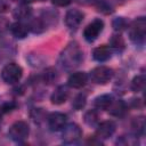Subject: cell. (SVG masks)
I'll list each match as a JSON object with an SVG mask.
<instances>
[{
	"instance_id": "obj_7",
	"label": "cell",
	"mask_w": 146,
	"mask_h": 146,
	"mask_svg": "<svg viewBox=\"0 0 146 146\" xmlns=\"http://www.w3.org/2000/svg\"><path fill=\"white\" fill-rule=\"evenodd\" d=\"M103 27H104V22L100 18H95L91 23H89L84 27V30H83V38L88 42H94L98 38L100 32L103 31Z\"/></svg>"
},
{
	"instance_id": "obj_26",
	"label": "cell",
	"mask_w": 146,
	"mask_h": 146,
	"mask_svg": "<svg viewBox=\"0 0 146 146\" xmlns=\"http://www.w3.org/2000/svg\"><path fill=\"white\" fill-rule=\"evenodd\" d=\"M17 107V104L15 102H8V103H5L0 106V115H3V114H7L11 111H14L15 108Z\"/></svg>"
},
{
	"instance_id": "obj_21",
	"label": "cell",
	"mask_w": 146,
	"mask_h": 146,
	"mask_svg": "<svg viewBox=\"0 0 146 146\" xmlns=\"http://www.w3.org/2000/svg\"><path fill=\"white\" fill-rule=\"evenodd\" d=\"M132 128L136 135H143L145 131V119L144 116H137L132 120Z\"/></svg>"
},
{
	"instance_id": "obj_4",
	"label": "cell",
	"mask_w": 146,
	"mask_h": 146,
	"mask_svg": "<svg viewBox=\"0 0 146 146\" xmlns=\"http://www.w3.org/2000/svg\"><path fill=\"white\" fill-rule=\"evenodd\" d=\"M29 133H30L29 124L24 121H17V122L13 123L8 131L10 139L14 141H17V143L25 140L29 137Z\"/></svg>"
},
{
	"instance_id": "obj_19",
	"label": "cell",
	"mask_w": 146,
	"mask_h": 146,
	"mask_svg": "<svg viewBox=\"0 0 146 146\" xmlns=\"http://www.w3.org/2000/svg\"><path fill=\"white\" fill-rule=\"evenodd\" d=\"M110 44H111V47H113L115 50H119V51L123 50L124 47H125L124 39L122 38L121 34H114V35H112V38L110 40Z\"/></svg>"
},
{
	"instance_id": "obj_5",
	"label": "cell",
	"mask_w": 146,
	"mask_h": 146,
	"mask_svg": "<svg viewBox=\"0 0 146 146\" xmlns=\"http://www.w3.org/2000/svg\"><path fill=\"white\" fill-rule=\"evenodd\" d=\"M112 78H113V70L104 65L97 66L92 68L90 72L91 81L97 84H106L112 80Z\"/></svg>"
},
{
	"instance_id": "obj_3",
	"label": "cell",
	"mask_w": 146,
	"mask_h": 146,
	"mask_svg": "<svg viewBox=\"0 0 146 146\" xmlns=\"http://www.w3.org/2000/svg\"><path fill=\"white\" fill-rule=\"evenodd\" d=\"M23 75L22 67L16 63H9L3 66L1 70V78L3 82L7 84H15L17 83Z\"/></svg>"
},
{
	"instance_id": "obj_32",
	"label": "cell",
	"mask_w": 146,
	"mask_h": 146,
	"mask_svg": "<svg viewBox=\"0 0 146 146\" xmlns=\"http://www.w3.org/2000/svg\"><path fill=\"white\" fill-rule=\"evenodd\" d=\"M105 0H89V2L90 3H92V5H96V6H99L100 3H103Z\"/></svg>"
},
{
	"instance_id": "obj_33",
	"label": "cell",
	"mask_w": 146,
	"mask_h": 146,
	"mask_svg": "<svg viewBox=\"0 0 146 146\" xmlns=\"http://www.w3.org/2000/svg\"><path fill=\"white\" fill-rule=\"evenodd\" d=\"M40 1H44V0H40Z\"/></svg>"
},
{
	"instance_id": "obj_1",
	"label": "cell",
	"mask_w": 146,
	"mask_h": 146,
	"mask_svg": "<svg viewBox=\"0 0 146 146\" xmlns=\"http://www.w3.org/2000/svg\"><path fill=\"white\" fill-rule=\"evenodd\" d=\"M83 60V52L78 43H70L60 54L59 62L65 70H73L78 67Z\"/></svg>"
},
{
	"instance_id": "obj_2",
	"label": "cell",
	"mask_w": 146,
	"mask_h": 146,
	"mask_svg": "<svg viewBox=\"0 0 146 146\" xmlns=\"http://www.w3.org/2000/svg\"><path fill=\"white\" fill-rule=\"evenodd\" d=\"M130 40L136 44H143L146 36V19L145 17H138L131 24L129 31Z\"/></svg>"
},
{
	"instance_id": "obj_14",
	"label": "cell",
	"mask_w": 146,
	"mask_h": 146,
	"mask_svg": "<svg viewBox=\"0 0 146 146\" xmlns=\"http://www.w3.org/2000/svg\"><path fill=\"white\" fill-rule=\"evenodd\" d=\"M9 29H10L11 34L17 39H24L29 33V27L21 22H16L11 24Z\"/></svg>"
},
{
	"instance_id": "obj_23",
	"label": "cell",
	"mask_w": 146,
	"mask_h": 146,
	"mask_svg": "<svg viewBox=\"0 0 146 146\" xmlns=\"http://www.w3.org/2000/svg\"><path fill=\"white\" fill-rule=\"evenodd\" d=\"M83 120L88 125H95L98 122V114L95 110H90V111L86 112Z\"/></svg>"
},
{
	"instance_id": "obj_6",
	"label": "cell",
	"mask_w": 146,
	"mask_h": 146,
	"mask_svg": "<svg viewBox=\"0 0 146 146\" xmlns=\"http://www.w3.org/2000/svg\"><path fill=\"white\" fill-rule=\"evenodd\" d=\"M62 139L65 144L76 143L82 137V130L76 123H68L62 129Z\"/></svg>"
},
{
	"instance_id": "obj_18",
	"label": "cell",
	"mask_w": 146,
	"mask_h": 146,
	"mask_svg": "<svg viewBox=\"0 0 146 146\" xmlns=\"http://www.w3.org/2000/svg\"><path fill=\"white\" fill-rule=\"evenodd\" d=\"M14 16L17 18V19H25V18H29L32 14V9L30 7H27L26 5H23L21 7H17L15 10H14Z\"/></svg>"
},
{
	"instance_id": "obj_24",
	"label": "cell",
	"mask_w": 146,
	"mask_h": 146,
	"mask_svg": "<svg viewBox=\"0 0 146 146\" xmlns=\"http://www.w3.org/2000/svg\"><path fill=\"white\" fill-rule=\"evenodd\" d=\"M112 26L115 31H123L128 27V22L124 17H115L112 22Z\"/></svg>"
},
{
	"instance_id": "obj_25",
	"label": "cell",
	"mask_w": 146,
	"mask_h": 146,
	"mask_svg": "<svg viewBox=\"0 0 146 146\" xmlns=\"http://www.w3.org/2000/svg\"><path fill=\"white\" fill-rule=\"evenodd\" d=\"M56 79H57V72H56L55 68L49 67V68H47V70L43 72V81H44L46 83L50 84V83H52Z\"/></svg>"
},
{
	"instance_id": "obj_12",
	"label": "cell",
	"mask_w": 146,
	"mask_h": 146,
	"mask_svg": "<svg viewBox=\"0 0 146 146\" xmlns=\"http://www.w3.org/2000/svg\"><path fill=\"white\" fill-rule=\"evenodd\" d=\"M87 82V74L84 72H74L67 79V84L71 88L79 89L82 88Z\"/></svg>"
},
{
	"instance_id": "obj_28",
	"label": "cell",
	"mask_w": 146,
	"mask_h": 146,
	"mask_svg": "<svg viewBox=\"0 0 146 146\" xmlns=\"http://www.w3.org/2000/svg\"><path fill=\"white\" fill-rule=\"evenodd\" d=\"M10 27L9 21L6 17H0V34L6 33Z\"/></svg>"
},
{
	"instance_id": "obj_27",
	"label": "cell",
	"mask_w": 146,
	"mask_h": 146,
	"mask_svg": "<svg viewBox=\"0 0 146 146\" xmlns=\"http://www.w3.org/2000/svg\"><path fill=\"white\" fill-rule=\"evenodd\" d=\"M138 143L137 138L136 137H125V136H122L119 140H117V144H122V145H136Z\"/></svg>"
},
{
	"instance_id": "obj_31",
	"label": "cell",
	"mask_w": 146,
	"mask_h": 146,
	"mask_svg": "<svg viewBox=\"0 0 146 146\" xmlns=\"http://www.w3.org/2000/svg\"><path fill=\"white\" fill-rule=\"evenodd\" d=\"M15 1L18 2V3H21V5H29V3L34 2L35 0H15Z\"/></svg>"
},
{
	"instance_id": "obj_29",
	"label": "cell",
	"mask_w": 146,
	"mask_h": 146,
	"mask_svg": "<svg viewBox=\"0 0 146 146\" xmlns=\"http://www.w3.org/2000/svg\"><path fill=\"white\" fill-rule=\"evenodd\" d=\"M10 8V3L8 0H0V13H6Z\"/></svg>"
},
{
	"instance_id": "obj_11",
	"label": "cell",
	"mask_w": 146,
	"mask_h": 146,
	"mask_svg": "<svg viewBox=\"0 0 146 146\" xmlns=\"http://www.w3.org/2000/svg\"><path fill=\"white\" fill-rule=\"evenodd\" d=\"M68 98V89L66 86H58L55 91L52 92L51 97H50V100L52 104L55 105H60V104H64Z\"/></svg>"
},
{
	"instance_id": "obj_10",
	"label": "cell",
	"mask_w": 146,
	"mask_h": 146,
	"mask_svg": "<svg viewBox=\"0 0 146 146\" xmlns=\"http://www.w3.org/2000/svg\"><path fill=\"white\" fill-rule=\"evenodd\" d=\"M115 129H116V125L113 121L111 120L103 121L98 124L96 129V137L99 139H107L114 133Z\"/></svg>"
},
{
	"instance_id": "obj_17",
	"label": "cell",
	"mask_w": 146,
	"mask_h": 146,
	"mask_svg": "<svg viewBox=\"0 0 146 146\" xmlns=\"http://www.w3.org/2000/svg\"><path fill=\"white\" fill-rule=\"evenodd\" d=\"M145 83H146V79L144 74H139L137 76H135L131 81V90L135 92H140L145 89Z\"/></svg>"
},
{
	"instance_id": "obj_13",
	"label": "cell",
	"mask_w": 146,
	"mask_h": 146,
	"mask_svg": "<svg viewBox=\"0 0 146 146\" xmlns=\"http://www.w3.org/2000/svg\"><path fill=\"white\" fill-rule=\"evenodd\" d=\"M92 57L97 62H106L107 59L111 58V49L106 44H102L97 48L94 49L92 51Z\"/></svg>"
},
{
	"instance_id": "obj_16",
	"label": "cell",
	"mask_w": 146,
	"mask_h": 146,
	"mask_svg": "<svg viewBox=\"0 0 146 146\" xmlns=\"http://www.w3.org/2000/svg\"><path fill=\"white\" fill-rule=\"evenodd\" d=\"M125 104L122 100H117V102H112V104L110 105V107L107 108L110 114L114 115V116H121L124 112H125Z\"/></svg>"
},
{
	"instance_id": "obj_20",
	"label": "cell",
	"mask_w": 146,
	"mask_h": 146,
	"mask_svg": "<svg viewBox=\"0 0 146 146\" xmlns=\"http://www.w3.org/2000/svg\"><path fill=\"white\" fill-rule=\"evenodd\" d=\"M30 30L33 32V33H41L44 31L46 29V24L43 22V19L41 18H34L30 22V25H29Z\"/></svg>"
},
{
	"instance_id": "obj_8",
	"label": "cell",
	"mask_w": 146,
	"mask_h": 146,
	"mask_svg": "<svg viewBox=\"0 0 146 146\" xmlns=\"http://www.w3.org/2000/svg\"><path fill=\"white\" fill-rule=\"evenodd\" d=\"M83 13L79 9H70L67 10L66 15H65V24L68 29H76L80 26V24L83 21Z\"/></svg>"
},
{
	"instance_id": "obj_9",
	"label": "cell",
	"mask_w": 146,
	"mask_h": 146,
	"mask_svg": "<svg viewBox=\"0 0 146 146\" xmlns=\"http://www.w3.org/2000/svg\"><path fill=\"white\" fill-rule=\"evenodd\" d=\"M67 116L60 112H54L48 116V125L51 131H59L66 124Z\"/></svg>"
},
{
	"instance_id": "obj_15",
	"label": "cell",
	"mask_w": 146,
	"mask_h": 146,
	"mask_svg": "<svg viewBox=\"0 0 146 146\" xmlns=\"http://www.w3.org/2000/svg\"><path fill=\"white\" fill-rule=\"evenodd\" d=\"M112 102H113V97L108 94H104V95H100L95 98L94 105H95V107H97L99 110H107L110 107V105L112 104Z\"/></svg>"
},
{
	"instance_id": "obj_22",
	"label": "cell",
	"mask_w": 146,
	"mask_h": 146,
	"mask_svg": "<svg viewBox=\"0 0 146 146\" xmlns=\"http://www.w3.org/2000/svg\"><path fill=\"white\" fill-rule=\"evenodd\" d=\"M86 103H87V98H86V95L83 94H79L75 96V98L73 99V103H72V106L74 110L76 111H80L82 110L84 106H86Z\"/></svg>"
},
{
	"instance_id": "obj_30",
	"label": "cell",
	"mask_w": 146,
	"mask_h": 146,
	"mask_svg": "<svg viewBox=\"0 0 146 146\" xmlns=\"http://www.w3.org/2000/svg\"><path fill=\"white\" fill-rule=\"evenodd\" d=\"M51 1L54 5L59 6V7H65V6L71 3V0H51Z\"/></svg>"
}]
</instances>
